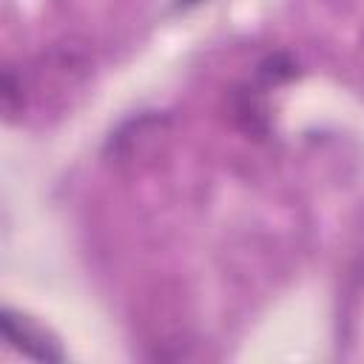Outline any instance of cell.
Wrapping results in <instances>:
<instances>
[{
    "label": "cell",
    "mask_w": 364,
    "mask_h": 364,
    "mask_svg": "<svg viewBox=\"0 0 364 364\" xmlns=\"http://www.w3.org/2000/svg\"><path fill=\"white\" fill-rule=\"evenodd\" d=\"M3 336L14 350H20L31 358H40V361H63L65 358L60 344L46 330H40L37 324H31L23 316H14L11 310H3Z\"/></svg>",
    "instance_id": "6da1fadb"
},
{
    "label": "cell",
    "mask_w": 364,
    "mask_h": 364,
    "mask_svg": "<svg viewBox=\"0 0 364 364\" xmlns=\"http://www.w3.org/2000/svg\"><path fill=\"white\" fill-rule=\"evenodd\" d=\"M185 3H196V0H185Z\"/></svg>",
    "instance_id": "7a4b0ae2"
}]
</instances>
